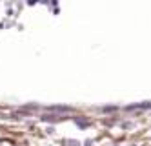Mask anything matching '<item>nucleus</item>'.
Listing matches in <instances>:
<instances>
[{
    "mask_svg": "<svg viewBox=\"0 0 151 146\" xmlns=\"http://www.w3.org/2000/svg\"><path fill=\"white\" fill-rule=\"evenodd\" d=\"M24 6H26L24 2H15V9L18 11V13H20V11H22V9H24Z\"/></svg>",
    "mask_w": 151,
    "mask_h": 146,
    "instance_id": "obj_9",
    "label": "nucleus"
},
{
    "mask_svg": "<svg viewBox=\"0 0 151 146\" xmlns=\"http://www.w3.org/2000/svg\"><path fill=\"white\" fill-rule=\"evenodd\" d=\"M118 126H120L122 130H133L135 128V122L133 121H120V122H118Z\"/></svg>",
    "mask_w": 151,
    "mask_h": 146,
    "instance_id": "obj_6",
    "label": "nucleus"
},
{
    "mask_svg": "<svg viewBox=\"0 0 151 146\" xmlns=\"http://www.w3.org/2000/svg\"><path fill=\"white\" fill-rule=\"evenodd\" d=\"M126 146H137V144H135V142H131V144H126Z\"/></svg>",
    "mask_w": 151,
    "mask_h": 146,
    "instance_id": "obj_12",
    "label": "nucleus"
},
{
    "mask_svg": "<svg viewBox=\"0 0 151 146\" xmlns=\"http://www.w3.org/2000/svg\"><path fill=\"white\" fill-rule=\"evenodd\" d=\"M42 111H47V113H58V115H69L75 113V108L73 106H66V104H49V106H44Z\"/></svg>",
    "mask_w": 151,
    "mask_h": 146,
    "instance_id": "obj_2",
    "label": "nucleus"
},
{
    "mask_svg": "<svg viewBox=\"0 0 151 146\" xmlns=\"http://www.w3.org/2000/svg\"><path fill=\"white\" fill-rule=\"evenodd\" d=\"M82 146H95V139H91V137L84 139V141H82Z\"/></svg>",
    "mask_w": 151,
    "mask_h": 146,
    "instance_id": "obj_8",
    "label": "nucleus"
},
{
    "mask_svg": "<svg viewBox=\"0 0 151 146\" xmlns=\"http://www.w3.org/2000/svg\"><path fill=\"white\" fill-rule=\"evenodd\" d=\"M100 111V113H116L118 111V106H115V104H109V106H100V108H96Z\"/></svg>",
    "mask_w": 151,
    "mask_h": 146,
    "instance_id": "obj_5",
    "label": "nucleus"
},
{
    "mask_svg": "<svg viewBox=\"0 0 151 146\" xmlns=\"http://www.w3.org/2000/svg\"><path fill=\"white\" fill-rule=\"evenodd\" d=\"M37 119L40 122H46L47 126H55V124H58V122H64V121H68L71 117L69 115H58V113H47V111H42Z\"/></svg>",
    "mask_w": 151,
    "mask_h": 146,
    "instance_id": "obj_1",
    "label": "nucleus"
},
{
    "mask_svg": "<svg viewBox=\"0 0 151 146\" xmlns=\"http://www.w3.org/2000/svg\"><path fill=\"white\" fill-rule=\"evenodd\" d=\"M60 144H62V146H82V141L66 137V139H62V141H60Z\"/></svg>",
    "mask_w": 151,
    "mask_h": 146,
    "instance_id": "obj_4",
    "label": "nucleus"
},
{
    "mask_svg": "<svg viewBox=\"0 0 151 146\" xmlns=\"http://www.w3.org/2000/svg\"><path fill=\"white\" fill-rule=\"evenodd\" d=\"M46 135H55V133H57V128L55 126H46Z\"/></svg>",
    "mask_w": 151,
    "mask_h": 146,
    "instance_id": "obj_7",
    "label": "nucleus"
},
{
    "mask_svg": "<svg viewBox=\"0 0 151 146\" xmlns=\"http://www.w3.org/2000/svg\"><path fill=\"white\" fill-rule=\"evenodd\" d=\"M46 146H57V144H46Z\"/></svg>",
    "mask_w": 151,
    "mask_h": 146,
    "instance_id": "obj_13",
    "label": "nucleus"
},
{
    "mask_svg": "<svg viewBox=\"0 0 151 146\" xmlns=\"http://www.w3.org/2000/svg\"><path fill=\"white\" fill-rule=\"evenodd\" d=\"M71 121H73V124L77 126L78 130H88V128H91V126H93V121H91V119H88L86 115H73V117H71Z\"/></svg>",
    "mask_w": 151,
    "mask_h": 146,
    "instance_id": "obj_3",
    "label": "nucleus"
},
{
    "mask_svg": "<svg viewBox=\"0 0 151 146\" xmlns=\"http://www.w3.org/2000/svg\"><path fill=\"white\" fill-rule=\"evenodd\" d=\"M26 6H29V7H35V6H38V2H35V0H29V2H26Z\"/></svg>",
    "mask_w": 151,
    "mask_h": 146,
    "instance_id": "obj_10",
    "label": "nucleus"
},
{
    "mask_svg": "<svg viewBox=\"0 0 151 146\" xmlns=\"http://www.w3.org/2000/svg\"><path fill=\"white\" fill-rule=\"evenodd\" d=\"M0 29H6V24H4V18H0Z\"/></svg>",
    "mask_w": 151,
    "mask_h": 146,
    "instance_id": "obj_11",
    "label": "nucleus"
}]
</instances>
